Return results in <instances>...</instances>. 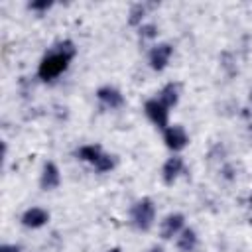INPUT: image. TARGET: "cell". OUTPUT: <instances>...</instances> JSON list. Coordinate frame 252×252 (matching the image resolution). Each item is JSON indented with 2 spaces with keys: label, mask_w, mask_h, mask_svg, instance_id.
<instances>
[{
  "label": "cell",
  "mask_w": 252,
  "mask_h": 252,
  "mask_svg": "<svg viewBox=\"0 0 252 252\" xmlns=\"http://www.w3.org/2000/svg\"><path fill=\"white\" fill-rule=\"evenodd\" d=\"M163 144H165L167 150L177 154V152H181L189 146V134L181 124H169L163 130Z\"/></svg>",
  "instance_id": "4"
},
{
  "label": "cell",
  "mask_w": 252,
  "mask_h": 252,
  "mask_svg": "<svg viewBox=\"0 0 252 252\" xmlns=\"http://www.w3.org/2000/svg\"><path fill=\"white\" fill-rule=\"evenodd\" d=\"M144 112H146L148 120H150L154 126H158L159 130H165V128L169 126V108H167L165 104H161V102L158 100V96L148 98V100L144 102Z\"/></svg>",
  "instance_id": "3"
},
{
  "label": "cell",
  "mask_w": 252,
  "mask_h": 252,
  "mask_svg": "<svg viewBox=\"0 0 252 252\" xmlns=\"http://www.w3.org/2000/svg\"><path fill=\"white\" fill-rule=\"evenodd\" d=\"M93 167H94L96 173H106V171H110V169L114 167V156H110V154L104 152V154L100 156V159H98Z\"/></svg>",
  "instance_id": "15"
},
{
  "label": "cell",
  "mask_w": 252,
  "mask_h": 252,
  "mask_svg": "<svg viewBox=\"0 0 252 252\" xmlns=\"http://www.w3.org/2000/svg\"><path fill=\"white\" fill-rule=\"evenodd\" d=\"M96 100L104 106V108H110V110H116V108H122L124 106V94L116 89V87H110V85H102L96 89L94 93Z\"/></svg>",
  "instance_id": "6"
},
{
  "label": "cell",
  "mask_w": 252,
  "mask_h": 252,
  "mask_svg": "<svg viewBox=\"0 0 252 252\" xmlns=\"http://www.w3.org/2000/svg\"><path fill=\"white\" fill-rule=\"evenodd\" d=\"M130 222L136 230L148 232L156 222V203L150 197L138 199L130 209Z\"/></svg>",
  "instance_id": "2"
},
{
  "label": "cell",
  "mask_w": 252,
  "mask_h": 252,
  "mask_svg": "<svg viewBox=\"0 0 252 252\" xmlns=\"http://www.w3.org/2000/svg\"><path fill=\"white\" fill-rule=\"evenodd\" d=\"M148 252H165V250H163V246H159V244H154V246H152Z\"/></svg>",
  "instance_id": "19"
},
{
  "label": "cell",
  "mask_w": 252,
  "mask_h": 252,
  "mask_svg": "<svg viewBox=\"0 0 252 252\" xmlns=\"http://www.w3.org/2000/svg\"><path fill=\"white\" fill-rule=\"evenodd\" d=\"M250 205H252V197H250Z\"/></svg>",
  "instance_id": "21"
},
{
  "label": "cell",
  "mask_w": 252,
  "mask_h": 252,
  "mask_svg": "<svg viewBox=\"0 0 252 252\" xmlns=\"http://www.w3.org/2000/svg\"><path fill=\"white\" fill-rule=\"evenodd\" d=\"M175 244H177V248H179L181 252H193V250L197 248V244H199V236H197V232H195L193 228H187V226H185V228L177 234Z\"/></svg>",
  "instance_id": "13"
},
{
  "label": "cell",
  "mask_w": 252,
  "mask_h": 252,
  "mask_svg": "<svg viewBox=\"0 0 252 252\" xmlns=\"http://www.w3.org/2000/svg\"><path fill=\"white\" fill-rule=\"evenodd\" d=\"M61 185V171L55 161H45L39 175V187L43 191H53Z\"/></svg>",
  "instance_id": "9"
},
{
  "label": "cell",
  "mask_w": 252,
  "mask_h": 252,
  "mask_svg": "<svg viewBox=\"0 0 252 252\" xmlns=\"http://www.w3.org/2000/svg\"><path fill=\"white\" fill-rule=\"evenodd\" d=\"M185 228V215L181 213H169L161 222H159V236L163 240H171L173 236L177 238V234Z\"/></svg>",
  "instance_id": "7"
},
{
  "label": "cell",
  "mask_w": 252,
  "mask_h": 252,
  "mask_svg": "<svg viewBox=\"0 0 252 252\" xmlns=\"http://www.w3.org/2000/svg\"><path fill=\"white\" fill-rule=\"evenodd\" d=\"M51 6H53L51 0H37V2H30L28 4V8L33 10V12H47Z\"/></svg>",
  "instance_id": "17"
},
{
  "label": "cell",
  "mask_w": 252,
  "mask_h": 252,
  "mask_svg": "<svg viewBox=\"0 0 252 252\" xmlns=\"http://www.w3.org/2000/svg\"><path fill=\"white\" fill-rule=\"evenodd\" d=\"M185 173V161L181 156H171L161 165V179L165 185H173Z\"/></svg>",
  "instance_id": "8"
},
{
  "label": "cell",
  "mask_w": 252,
  "mask_h": 252,
  "mask_svg": "<svg viewBox=\"0 0 252 252\" xmlns=\"http://www.w3.org/2000/svg\"><path fill=\"white\" fill-rule=\"evenodd\" d=\"M75 55H77V47L71 39L59 41L57 45H53V49L49 53H45L41 57V61L37 65V77L45 83L55 81L57 77H61L69 69Z\"/></svg>",
  "instance_id": "1"
},
{
  "label": "cell",
  "mask_w": 252,
  "mask_h": 252,
  "mask_svg": "<svg viewBox=\"0 0 252 252\" xmlns=\"http://www.w3.org/2000/svg\"><path fill=\"white\" fill-rule=\"evenodd\" d=\"M106 252H122V248H118V246H114V248H108Z\"/></svg>",
  "instance_id": "20"
},
{
  "label": "cell",
  "mask_w": 252,
  "mask_h": 252,
  "mask_svg": "<svg viewBox=\"0 0 252 252\" xmlns=\"http://www.w3.org/2000/svg\"><path fill=\"white\" fill-rule=\"evenodd\" d=\"M179 85L177 83H167V85H163L161 89H159V93H158V100L161 102V104H165L167 108H173V106H177V102H179Z\"/></svg>",
  "instance_id": "11"
},
{
  "label": "cell",
  "mask_w": 252,
  "mask_h": 252,
  "mask_svg": "<svg viewBox=\"0 0 252 252\" xmlns=\"http://www.w3.org/2000/svg\"><path fill=\"white\" fill-rule=\"evenodd\" d=\"M144 16H146V6L144 4H134L130 8V14H128V24L134 26V28H140L144 24Z\"/></svg>",
  "instance_id": "14"
},
{
  "label": "cell",
  "mask_w": 252,
  "mask_h": 252,
  "mask_svg": "<svg viewBox=\"0 0 252 252\" xmlns=\"http://www.w3.org/2000/svg\"><path fill=\"white\" fill-rule=\"evenodd\" d=\"M0 252H22V248L16 246V244H2L0 246Z\"/></svg>",
  "instance_id": "18"
},
{
  "label": "cell",
  "mask_w": 252,
  "mask_h": 252,
  "mask_svg": "<svg viewBox=\"0 0 252 252\" xmlns=\"http://www.w3.org/2000/svg\"><path fill=\"white\" fill-rule=\"evenodd\" d=\"M171 57H173V45L167 43V41H163V43H156V45L150 49V53H148V63H150V67H152L154 71L161 73L163 69H167Z\"/></svg>",
  "instance_id": "5"
},
{
  "label": "cell",
  "mask_w": 252,
  "mask_h": 252,
  "mask_svg": "<svg viewBox=\"0 0 252 252\" xmlns=\"http://www.w3.org/2000/svg\"><path fill=\"white\" fill-rule=\"evenodd\" d=\"M49 222V211L43 207H30L22 215V224L26 228H41Z\"/></svg>",
  "instance_id": "10"
},
{
  "label": "cell",
  "mask_w": 252,
  "mask_h": 252,
  "mask_svg": "<svg viewBox=\"0 0 252 252\" xmlns=\"http://www.w3.org/2000/svg\"><path fill=\"white\" fill-rule=\"evenodd\" d=\"M140 39H156L158 37V26L156 24H142L138 28Z\"/></svg>",
  "instance_id": "16"
},
{
  "label": "cell",
  "mask_w": 252,
  "mask_h": 252,
  "mask_svg": "<svg viewBox=\"0 0 252 252\" xmlns=\"http://www.w3.org/2000/svg\"><path fill=\"white\" fill-rule=\"evenodd\" d=\"M102 154H104V150H102L100 144H83L77 150V158L81 161H85V163H91V165H94L100 159Z\"/></svg>",
  "instance_id": "12"
}]
</instances>
